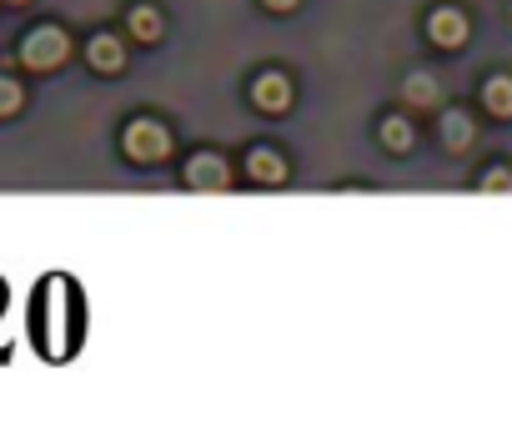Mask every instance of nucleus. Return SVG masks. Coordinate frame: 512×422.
Here are the masks:
<instances>
[{
	"instance_id": "obj_11",
	"label": "nucleus",
	"mask_w": 512,
	"mask_h": 422,
	"mask_svg": "<svg viewBox=\"0 0 512 422\" xmlns=\"http://www.w3.org/2000/svg\"><path fill=\"white\" fill-rule=\"evenodd\" d=\"M382 146H387L392 156H407V151L417 146L412 121H407V116H387V121H382Z\"/></svg>"
},
{
	"instance_id": "obj_3",
	"label": "nucleus",
	"mask_w": 512,
	"mask_h": 422,
	"mask_svg": "<svg viewBox=\"0 0 512 422\" xmlns=\"http://www.w3.org/2000/svg\"><path fill=\"white\" fill-rule=\"evenodd\" d=\"M121 146H126V156L131 161H166L171 156V131L161 126V121H131L126 126V136H121Z\"/></svg>"
},
{
	"instance_id": "obj_15",
	"label": "nucleus",
	"mask_w": 512,
	"mask_h": 422,
	"mask_svg": "<svg viewBox=\"0 0 512 422\" xmlns=\"http://www.w3.org/2000/svg\"><path fill=\"white\" fill-rule=\"evenodd\" d=\"M262 6H267V11H277V16H287V11H297V6H302V0H262Z\"/></svg>"
},
{
	"instance_id": "obj_1",
	"label": "nucleus",
	"mask_w": 512,
	"mask_h": 422,
	"mask_svg": "<svg viewBox=\"0 0 512 422\" xmlns=\"http://www.w3.org/2000/svg\"><path fill=\"white\" fill-rule=\"evenodd\" d=\"M427 41L437 51H462L472 41V16L467 6H452V0H442V6L427 11Z\"/></svg>"
},
{
	"instance_id": "obj_9",
	"label": "nucleus",
	"mask_w": 512,
	"mask_h": 422,
	"mask_svg": "<svg viewBox=\"0 0 512 422\" xmlns=\"http://www.w3.org/2000/svg\"><path fill=\"white\" fill-rule=\"evenodd\" d=\"M86 56H91V66H96L101 76H116V71H126V46H121L116 36H96V41L86 46Z\"/></svg>"
},
{
	"instance_id": "obj_17",
	"label": "nucleus",
	"mask_w": 512,
	"mask_h": 422,
	"mask_svg": "<svg viewBox=\"0 0 512 422\" xmlns=\"http://www.w3.org/2000/svg\"><path fill=\"white\" fill-rule=\"evenodd\" d=\"M11 6H26V0H11Z\"/></svg>"
},
{
	"instance_id": "obj_2",
	"label": "nucleus",
	"mask_w": 512,
	"mask_h": 422,
	"mask_svg": "<svg viewBox=\"0 0 512 422\" xmlns=\"http://www.w3.org/2000/svg\"><path fill=\"white\" fill-rule=\"evenodd\" d=\"M66 56H71V41H66V31H56V26H41V31H31V36L21 41V66H26V71H56Z\"/></svg>"
},
{
	"instance_id": "obj_13",
	"label": "nucleus",
	"mask_w": 512,
	"mask_h": 422,
	"mask_svg": "<svg viewBox=\"0 0 512 422\" xmlns=\"http://www.w3.org/2000/svg\"><path fill=\"white\" fill-rule=\"evenodd\" d=\"M472 191H482V196H492V191H507V196H512V161H487V166L477 171Z\"/></svg>"
},
{
	"instance_id": "obj_10",
	"label": "nucleus",
	"mask_w": 512,
	"mask_h": 422,
	"mask_svg": "<svg viewBox=\"0 0 512 422\" xmlns=\"http://www.w3.org/2000/svg\"><path fill=\"white\" fill-rule=\"evenodd\" d=\"M246 171H251V181H262V186H282L287 181V161L277 151H251L246 156Z\"/></svg>"
},
{
	"instance_id": "obj_14",
	"label": "nucleus",
	"mask_w": 512,
	"mask_h": 422,
	"mask_svg": "<svg viewBox=\"0 0 512 422\" xmlns=\"http://www.w3.org/2000/svg\"><path fill=\"white\" fill-rule=\"evenodd\" d=\"M21 106H26V91H21V81L0 76V116H16Z\"/></svg>"
},
{
	"instance_id": "obj_4",
	"label": "nucleus",
	"mask_w": 512,
	"mask_h": 422,
	"mask_svg": "<svg viewBox=\"0 0 512 422\" xmlns=\"http://www.w3.org/2000/svg\"><path fill=\"white\" fill-rule=\"evenodd\" d=\"M472 141H477V121H472V111L447 106V111H442V151H447V156H467Z\"/></svg>"
},
{
	"instance_id": "obj_7",
	"label": "nucleus",
	"mask_w": 512,
	"mask_h": 422,
	"mask_svg": "<svg viewBox=\"0 0 512 422\" xmlns=\"http://www.w3.org/2000/svg\"><path fill=\"white\" fill-rule=\"evenodd\" d=\"M402 101H407L412 111H442V81H437L432 71H412V76L402 81Z\"/></svg>"
},
{
	"instance_id": "obj_16",
	"label": "nucleus",
	"mask_w": 512,
	"mask_h": 422,
	"mask_svg": "<svg viewBox=\"0 0 512 422\" xmlns=\"http://www.w3.org/2000/svg\"><path fill=\"white\" fill-rule=\"evenodd\" d=\"M507 21H512V0H507Z\"/></svg>"
},
{
	"instance_id": "obj_5",
	"label": "nucleus",
	"mask_w": 512,
	"mask_h": 422,
	"mask_svg": "<svg viewBox=\"0 0 512 422\" xmlns=\"http://www.w3.org/2000/svg\"><path fill=\"white\" fill-rule=\"evenodd\" d=\"M477 106H482V116H492V121H512V76H507V71L482 76Z\"/></svg>"
},
{
	"instance_id": "obj_6",
	"label": "nucleus",
	"mask_w": 512,
	"mask_h": 422,
	"mask_svg": "<svg viewBox=\"0 0 512 422\" xmlns=\"http://www.w3.org/2000/svg\"><path fill=\"white\" fill-rule=\"evenodd\" d=\"M251 106L267 111V116L292 111V81H287V76H262V81L251 86Z\"/></svg>"
},
{
	"instance_id": "obj_8",
	"label": "nucleus",
	"mask_w": 512,
	"mask_h": 422,
	"mask_svg": "<svg viewBox=\"0 0 512 422\" xmlns=\"http://www.w3.org/2000/svg\"><path fill=\"white\" fill-rule=\"evenodd\" d=\"M231 176H226V166H221V156H191L186 161V186H196V191H221Z\"/></svg>"
},
{
	"instance_id": "obj_12",
	"label": "nucleus",
	"mask_w": 512,
	"mask_h": 422,
	"mask_svg": "<svg viewBox=\"0 0 512 422\" xmlns=\"http://www.w3.org/2000/svg\"><path fill=\"white\" fill-rule=\"evenodd\" d=\"M126 26H131V36H136V41H161V31H166V21H161V11H156V6H131Z\"/></svg>"
}]
</instances>
